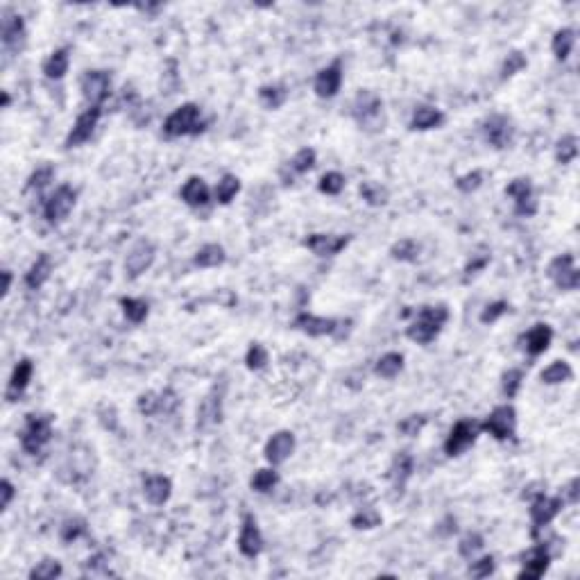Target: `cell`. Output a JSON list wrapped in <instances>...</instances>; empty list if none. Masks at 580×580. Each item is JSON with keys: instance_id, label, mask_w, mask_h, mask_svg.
I'll return each instance as SVG.
<instances>
[{"instance_id": "13", "label": "cell", "mask_w": 580, "mask_h": 580, "mask_svg": "<svg viewBox=\"0 0 580 580\" xmlns=\"http://www.w3.org/2000/svg\"><path fill=\"white\" fill-rule=\"evenodd\" d=\"M0 36H3V50L7 55H19V50L25 44V21H23V16L14 14L11 9H3Z\"/></svg>"}, {"instance_id": "9", "label": "cell", "mask_w": 580, "mask_h": 580, "mask_svg": "<svg viewBox=\"0 0 580 580\" xmlns=\"http://www.w3.org/2000/svg\"><path fill=\"white\" fill-rule=\"evenodd\" d=\"M77 202V190L68 184H61L53 195L46 200L44 206V218L48 223H61L63 218H68L73 206Z\"/></svg>"}, {"instance_id": "41", "label": "cell", "mask_w": 580, "mask_h": 580, "mask_svg": "<svg viewBox=\"0 0 580 580\" xmlns=\"http://www.w3.org/2000/svg\"><path fill=\"white\" fill-rule=\"evenodd\" d=\"M63 574L61 569V562L59 560H53V558H46L39 562L34 569L30 571V578L32 580H55Z\"/></svg>"}, {"instance_id": "8", "label": "cell", "mask_w": 580, "mask_h": 580, "mask_svg": "<svg viewBox=\"0 0 580 580\" xmlns=\"http://www.w3.org/2000/svg\"><path fill=\"white\" fill-rule=\"evenodd\" d=\"M154 256H157V248H154L150 240L146 238L136 240L125 256V275L130 279H138L146 270L152 268Z\"/></svg>"}, {"instance_id": "48", "label": "cell", "mask_w": 580, "mask_h": 580, "mask_svg": "<svg viewBox=\"0 0 580 580\" xmlns=\"http://www.w3.org/2000/svg\"><path fill=\"white\" fill-rule=\"evenodd\" d=\"M381 524V514L377 510H372V508H363L360 512H356L354 517H352V526L358 528V531H370V528H377Z\"/></svg>"}, {"instance_id": "21", "label": "cell", "mask_w": 580, "mask_h": 580, "mask_svg": "<svg viewBox=\"0 0 580 580\" xmlns=\"http://www.w3.org/2000/svg\"><path fill=\"white\" fill-rule=\"evenodd\" d=\"M338 320H331V317H320V315H313V313H300L295 317L292 327L300 329L302 333L311 338H320V336H331V333L338 331Z\"/></svg>"}, {"instance_id": "4", "label": "cell", "mask_w": 580, "mask_h": 580, "mask_svg": "<svg viewBox=\"0 0 580 580\" xmlns=\"http://www.w3.org/2000/svg\"><path fill=\"white\" fill-rule=\"evenodd\" d=\"M352 116L365 130H383V100L375 91L363 88L354 100Z\"/></svg>"}, {"instance_id": "50", "label": "cell", "mask_w": 580, "mask_h": 580, "mask_svg": "<svg viewBox=\"0 0 580 580\" xmlns=\"http://www.w3.org/2000/svg\"><path fill=\"white\" fill-rule=\"evenodd\" d=\"M504 395L508 397V399H512L514 395L519 392V388H522V381H524V372L522 370H517V367H510V370H506L504 372Z\"/></svg>"}, {"instance_id": "35", "label": "cell", "mask_w": 580, "mask_h": 580, "mask_svg": "<svg viewBox=\"0 0 580 580\" xmlns=\"http://www.w3.org/2000/svg\"><path fill=\"white\" fill-rule=\"evenodd\" d=\"M419 243L412 238H402L390 248V256L395 261H404V263H415L419 259Z\"/></svg>"}, {"instance_id": "54", "label": "cell", "mask_w": 580, "mask_h": 580, "mask_svg": "<svg viewBox=\"0 0 580 580\" xmlns=\"http://www.w3.org/2000/svg\"><path fill=\"white\" fill-rule=\"evenodd\" d=\"M138 412L146 417L159 415V392H143L138 397Z\"/></svg>"}, {"instance_id": "5", "label": "cell", "mask_w": 580, "mask_h": 580, "mask_svg": "<svg viewBox=\"0 0 580 580\" xmlns=\"http://www.w3.org/2000/svg\"><path fill=\"white\" fill-rule=\"evenodd\" d=\"M514 429H517V410H514L510 404L497 406L487 415V419L481 424V431L489 433L499 442L510 440V437L514 435Z\"/></svg>"}, {"instance_id": "39", "label": "cell", "mask_w": 580, "mask_h": 580, "mask_svg": "<svg viewBox=\"0 0 580 580\" xmlns=\"http://www.w3.org/2000/svg\"><path fill=\"white\" fill-rule=\"evenodd\" d=\"M315 159H317V154H315L313 148H302V150L288 161V168H290L292 175H304V173H308V171H311L313 166H315Z\"/></svg>"}, {"instance_id": "24", "label": "cell", "mask_w": 580, "mask_h": 580, "mask_svg": "<svg viewBox=\"0 0 580 580\" xmlns=\"http://www.w3.org/2000/svg\"><path fill=\"white\" fill-rule=\"evenodd\" d=\"M32 372H34V365L30 358L19 360L14 372H11V379L7 383V402H19V397L28 390V385L32 381Z\"/></svg>"}, {"instance_id": "36", "label": "cell", "mask_w": 580, "mask_h": 580, "mask_svg": "<svg viewBox=\"0 0 580 580\" xmlns=\"http://www.w3.org/2000/svg\"><path fill=\"white\" fill-rule=\"evenodd\" d=\"M121 306H123V313L125 317L132 322V325H141L148 313H150V306L146 300H138V297H121Z\"/></svg>"}, {"instance_id": "44", "label": "cell", "mask_w": 580, "mask_h": 580, "mask_svg": "<svg viewBox=\"0 0 580 580\" xmlns=\"http://www.w3.org/2000/svg\"><path fill=\"white\" fill-rule=\"evenodd\" d=\"M345 184H347L345 175L338 173V171H331V173L322 175L317 188H320V193H325V195H338V193L345 188Z\"/></svg>"}, {"instance_id": "46", "label": "cell", "mask_w": 580, "mask_h": 580, "mask_svg": "<svg viewBox=\"0 0 580 580\" xmlns=\"http://www.w3.org/2000/svg\"><path fill=\"white\" fill-rule=\"evenodd\" d=\"M483 544H485V539H483L481 533H467L458 542V553H460L462 558H474L476 553L483 549Z\"/></svg>"}, {"instance_id": "40", "label": "cell", "mask_w": 580, "mask_h": 580, "mask_svg": "<svg viewBox=\"0 0 580 580\" xmlns=\"http://www.w3.org/2000/svg\"><path fill=\"white\" fill-rule=\"evenodd\" d=\"M279 483V474L275 469H256L254 476H252V481H250V487L254 489V492H270V489H275Z\"/></svg>"}, {"instance_id": "61", "label": "cell", "mask_w": 580, "mask_h": 580, "mask_svg": "<svg viewBox=\"0 0 580 580\" xmlns=\"http://www.w3.org/2000/svg\"><path fill=\"white\" fill-rule=\"evenodd\" d=\"M3 281H5V286H3V297H7L9 290H11V273H9V270H3Z\"/></svg>"}, {"instance_id": "52", "label": "cell", "mask_w": 580, "mask_h": 580, "mask_svg": "<svg viewBox=\"0 0 580 580\" xmlns=\"http://www.w3.org/2000/svg\"><path fill=\"white\" fill-rule=\"evenodd\" d=\"M53 175H55V168H53V166H50V163H46V166H39V168H36V171L30 175V179H28V186H25V188H28V190H34V188L39 190V188H44V186L50 182V179H53Z\"/></svg>"}, {"instance_id": "47", "label": "cell", "mask_w": 580, "mask_h": 580, "mask_svg": "<svg viewBox=\"0 0 580 580\" xmlns=\"http://www.w3.org/2000/svg\"><path fill=\"white\" fill-rule=\"evenodd\" d=\"M59 535H61V542H75V539H80V537L86 535V522L80 519V517L63 522Z\"/></svg>"}, {"instance_id": "57", "label": "cell", "mask_w": 580, "mask_h": 580, "mask_svg": "<svg viewBox=\"0 0 580 580\" xmlns=\"http://www.w3.org/2000/svg\"><path fill=\"white\" fill-rule=\"evenodd\" d=\"M179 406V397L175 390L166 388L163 392H159V415H173Z\"/></svg>"}, {"instance_id": "11", "label": "cell", "mask_w": 580, "mask_h": 580, "mask_svg": "<svg viewBox=\"0 0 580 580\" xmlns=\"http://www.w3.org/2000/svg\"><path fill=\"white\" fill-rule=\"evenodd\" d=\"M481 130H483V136H485L487 143L492 148H497V150L508 148L512 143V138H514L512 121L504 113H492L489 118H485Z\"/></svg>"}, {"instance_id": "56", "label": "cell", "mask_w": 580, "mask_h": 580, "mask_svg": "<svg viewBox=\"0 0 580 580\" xmlns=\"http://www.w3.org/2000/svg\"><path fill=\"white\" fill-rule=\"evenodd\" d=\"M494 558L492 556H483L481 560H476L469 564V576L474 578H487L494 574Z\"/></svg>"}, {"instance_id": "6", "label": "cell", "mask_w": 580, "mask_h": 580, "mask_svg": "<svg viewBox=\"0 0 580 580\" xmlns=\"http://www.w3.org/2000/svg\"><path fill=\"white\" fill-rule=\"evenodd\" d=\"M481 433V424H476L474 419H458L451 429L449 437L444 440V451L447 456H460L462 451H467L476 437Z\"/></svg>"}, {"instance_id": "28", "label": "cell", "mask_w": 580, "mask_h": 580, "mask_svg": "<svg viewBox=\"0 0 580 580\" xmlns=\"http://www.w3.org/2000/svg\"><path fill=\"white\" fill-rule=\"evenodd\" d=\"M211 198V190L209 186H206V182L202 177H188L186 179V184L182 186V200L193 206V209H198V206H204L206 202H209Z\"/></svg>"}, {"instance_id": "17", "label": "cell", "mask_w": 580, "mask_h": 580, "mask_svg": "<svg viewBox=\"0 0 580 580\" xmlns=\"http://www.w3.org/2000/svg\"><path fill=\"white\" fill-rule=\"evenodd\" d=\"M238 551L245 558H256L263 551V535L261 528L256 524L254 514H243V526H240V535H238Z\"/></svg>"}, {"instance_id": "51", "label": "cell", "mask_w": 580, "mask_h": 580, "mask_svg": "<svg viewBox=\"0 0 580 580\" xmlns=\"http://www.w3.org/2000/svg\"><path fill=\"white\" fill-rule=\"evenodd\" d=\"M424 427H427V417H424V415H410V417H406V419H402L397 424V431L402 435H406V437H415V435H419V431Z\"/></svg>"}, {"instance_id": "27", "label": "cell", "mask_w": 580, "mask_h": 580, "mask_svg": "<svg viewBox=\"0 0 580 580\" xmlns=\"http://www.w3.org/2000/svg\"><path fill=\"white\" fill-rule=\"evenodd\" d=\"M551 340H553V329L549 325H542V322H539V325H535L524 336L526 352L531 354V356H542L549 350Z\"/></svg>"}, {"instance_id": "62", "label": "cell", "mask_w": 580, "mask_h": 580, "mask_svg": "<svg viewBox=\"0 0 580 580\" xmlns=\"http://www.w3.org/2000/svg\"><path fill=\"white\" fill-rule=\"evenodd\" d=\"M9 102H11V98H9V93H7V91H3V107H5V109L9 107Z\"/></svg>"}, {"instance_id": "23", "label": "cell", "mask_w": 580, "mask_h": 580, "mask_svg": "<svg viewBox=\"0 0 580 580\" xmlns=\"http://www.w3.org/2000/svg\"><path fill=\"white\" fill-rule=\"evenodd\" d=\"M173 494V481L163 474H152L143 479V497L152 506H163L168 504Z\"/></svg>"}, {"instance_id": "49", "label": "cell", "mask_w": 580, "mask_h": 580, "mask_svg": "<svg viewBox=\"0 0 580 580\" xmlns=\"http://www.w3.org/2000/svg\"><path fill=\"white\" fill-rule=\"evenodd\" d=\"M526 57L519 53V50H514V53H510L504 61V66H501V80H508V77L512 75H517L519 71L526 68Z\"/></svg>"}, {"instance_id": "7", "label": "cell", "mask_w": 580, "mask_h": 580, "mask_svg": "<svg viewBox=\"0 0 580 580\" xmlns=\"http://www.w3.org/2000/svg\"><path fill=\"white\" fill-rule=\"evenodd\" d=\"M506 195L514 202V213L531 218L537 211V200H535V188L528 177H517L506 186Z\"/></svg>"}, {"instance_id": "29", "label": "cell", "mask_w": 580, "mask_h": 580, "mask_svg": "<svg viewBox=\"0 0 580 580\" xmlns=\"http://www.w3.org/2000/svg\"><path fill=\"white\" fill-rule=\"evenodd\" d=\"M68 66H71V48H59L44 61V75L48 80H63L68 73Z\"/></svg>"}, {"instance_id": "34", "label": "cell", "mask_w": 580, "mask_h": 580, "mask_svg": "<svg viewBox=\"0 0 580 580\" xmlns=\"http://www.w3.org/2000/svg\"><path fill=\"white\" fill-rule=\"evenodd\" d=\"M544 383L549 385H556V383H564V381H571L574 379V370L571 365L566 363V360H553V363L542 370V375H539Z\"/></svg>"}, {"instance_id": "38", "label": "cell", "mask_w": 580, "mask_h": 580, "mask_svg": "<svg viewBox=\"0 0 580 580\" xmlns=\"http://www.w3.org/2000/svg\"><path fill=\"white\" fill-rule=\"evenodd\" d=\"M259 98L268 109H279L288 98V91L281 84H265L259 88Z\"/></svg>"}, {"instance_id": "31", "label": "cell", "mask_w": 580, "mask_h": 580, "mask_svg": "<svg viewBox=\"0 0 580 580\" xmlns=\"http://www.w3.org/2000/svg\"><path fill=\"white\" fill-rule=\"evenodd\" d=\"M225 261H227V252H225L223 245H218V243L204 245V248L198 250L195 259H193V263H195L198 268H204V270L218 268V265H223Z\"/></svg>"}, {"instance_id": "25", "label": "cell", "mask_w": 580, "mask_h": 580, "mask_svg": "<svg viewBox=\"0 0 580 580\" xmlns=\"http://www.w3.org/2000/svg\"><path fill=\"white\" fill-rule=\"evenodd\" d=\"M412 472H415V458H412L408 451H399L390 465V479H392V485L397 492H404V487L412 476Z\"/></svg>"}, {"instance_id": "20", "label": "cell", "mask_w": 580, "mask_h": 580, "mask_svg": "<svg viewBox=\"0 0 580 580\" xmlns=\"http://www.w3.org/2000/svg\"><path fill=\"white\" fill-rule=\"evenodd\" d=\"M549 564H551V551L546 544H537L528 551V556L524 558V566L522 571L517 574L519 580H537L542 578L546 571H549Z\"/></svg>"}, {"instance_id": "59", "label": "cell", "mask_w": 580, "mask_h": 580, "mask_svg": "<svg viewBox=\"0 0 580 580\" xmlns=\"http://www.w3.org/2000/svg\"><path fill=\"white\" fill-rule=\"evenodd\" d=\"M0 492H3V501H0V508L7 510L9 504H11V499H14V485H11V481L3 479V483H0Z\"/></svg>"}, {"instance_id": "15", "label": "cell", "mask_w": 580, "mask_h": 580, "mask_svg": "<svg viewBox=\"0 0 580 580\" xmlns=\"http://www.w3.org/2000/svg\"><path fill=\"white\" fill-rule=\"evenodd\" d=\"M100 116H102L100 107H88L86 111H82L80 116H77L75 123H73V130L66 136V148H77V146L86 143V141L91 138L93 132H96Z\"/></svg>"}, {"instance_id": "26", "label": "cell", "mask_w": 580, "mask_h": 580, "mask_svg": "<svg viewBox=\"0 0 580 580\" xmlns=\"http://www.w3.org/2000/svg\"><path fill=\"white\" fill-rule=\"evenodd\" d=\"M50 273H53V259H50V254L41 252L30 265L28 273H25V286L39 290L50 279Z\"/></svg>"}, {"instance_id": "30", "label": "cell", "mask_w": 580, "mask_h": 580, "mask_svg": "<svg viewBox=\"0 0 580 580\" xmlns=\"http://www.w3.org/2000/svg\"><path fill=\"white\" fill-rule=\"evenodd\" d=\"M444 123V113L435 107H417L415 113H412L410 118V130H419V132H427V130H435V127H440Z\"/></svg>"}, {"instance_id": "45", "label": "cell", "mask_w": 580, "mask_h": 580, "mask_svg": "<svg viewBox=\"0 0 580 580\" xmlns=\"http://www.w3.org/2000/svg\"><path fill=\"white\" fill-rule=\"evenodd\" d=\"M245 363L252 372H259L268 365V350L261 345V342H252L248 354H245Z\"/></svg>"}, {"instance_id": "42", "label": "cell", "mask_w": 580, "mask_h": 580, "mask_svg": "<svg viewBox=\"0 0 580 580\" xmlns=\"http://www.w3.org/2000/svg\"><path fill=\"white\" fill-rule=\"evenodd\" d=\"M578 157V138L574 134H566L558 141L556 146V161L558 163H571Z\"/></svg>"}, {"instance_id": "58", "label": "cell", "mask_w": 580, "mask_h": 580, "mask_svg": "<svg viewBox=\"0 0 580 580\" xmlns=\"http://www.w3.org/2000/svg\"><path fill=\"white\" fill-rule=\"evenodd\" d=\"M489 259H492V256H489V254H483L481 259H472V261L467 263V268H465V273H467V275H465V279H469V277H472V275H476V273H481V270H483V268L489 263Z\"/></svg>"}, {"instance_id": "3", "label": "cell", "mask_w": 580, "mask_h": 580, "mask_svg": "<svg viewBox=\"0 0 580 580\" xmlns=\"http://www.w3.org/2000/svg\"><path fill=\"white\" fill-rule=\"evenodd\" d=\"M53 437V415H28L21 433V447L28 456L41 454Z\"/></svg>"}, {"instance_id": "22", "label": "cell", "mask_w": 580, "mask_h": 580, "mask_svg": "<svg viewBox=\"0 0 580 580\" xmlns=\"http://www.w3.org/2000/svg\"><path fill=\"white\" fill-rule=\"evenodd\" d=\"M340 86H342V63H340V59L329 63V66H325L315 75V93L320 98H325V100L336 98L338 91H340Z\"/></svg>"}, {"instance_id": "37", "label": "cell", "mask_w": 580, "mask_h": 580, "mask_svg": "<svg viewBox=\"0 0 580 580\" xmlns=\"http://www.w3.org/2000/svg\"><path fill=\"white\" fill-rule=\"evenodd\" d=\"M238 190H240V179L236 175L227 173V175H223V179L215 186V200L220 204H229L238 195Z\"/></svg>"}, {"instance_id": "10", "label": "cell", "mask_w": 580, "mask_h": 580, "mask_svg": "<svg viewBox=\"0 0 580 580\" xmlns=\"http://www.w3.org/2000/svg\"><path fill=\"white\" fill-rule=\"evenodd\" d=\"M562 508H564L562 497H546L544 492H539V494L531 501L533 535H537V531H542L544 526H549L553 519H556Z\"/></svg>"}, {"instance_id": "33", "label": "cell", "mask_w": 580, "mask_h": 580, "mask_svg": "<svg viewBox=\"0 0 580 580\" xmlns=\"http://www.w3.org/2000/svg\"><path fill=\"white\" fill-rule=\"evenodd\" d=\"M402 370H404V356L399 354V352L383 354L377 360V365H375V372H377L381 379H395Z\"/></svg>"}, {"instance_id": "19", "label": "cell", "mask_w": 580, "mask_h": 580, "mask_svg": "<svg viewBox=\"0 0 580 580\" xmlns=\"http://www.w3.org/2000/svg\"><path fill=\"white\" fill-rule=\"evenodd\" d=\"M223 397H225V385H213V390L202 399L200 410H198V429H209L220 424L223 419Z\"/></svg>"}, {"instance_id": "14", "label": "cell", "mask_w": 580, "mask_h": 580, "mask_svg": "<svg viewBox=\"0 0 580 580\" xmlns=\"http://www.w3.org/2000/svg\"><path fill=\"white\" fill-rule=\"evenodd\" d=\"M549 277L560 290H576L580 283V275L574 265V254H560L549 265Z\"/></svg>"}, {"instance_id": "1", "label": "cell", "mask_w": 580, "mask_h": 580, "mask_svg": "<svg viewBox=\"0 0 580 580\" xmlns=\"http://www.w3.org/2000/svg\"><path fill=\"white\" fill-rule=\"evenodd\" d=\"M447 320H449V308L444 304L422 306L419 313L415 315V320H412L410 327L406 329V336L412 342H417V345H429V342H433L437 336H440V331L447 325Z\"/></svg>"}, {"instance_id": "2", "label": "cell", "mask_w": 580, "mask_h": 580, "mask_svg": "<svg viewBox=\"0 0 580 580\" xmlns=\"http://www.w3.org/2000/svg\"><path fill=\"white\" fill-rule=\"evenodd\" d=\"M206 123L202 121L200 105L195 102H184L182 107H177L163 123V134L168 138H182V136H195L204 132Z\"/></svg>"}, {"instance_id": "60", "label": "cell", "mask_w": 580, "mask_h": 580, "mask_svg": "<svg viewBox=\"0 0 580 580\" xmlns=\"http://www.w3.org/2000/svg\"><path fill=\"white\" fill-rule=\"evenodd\" d=\"M578 485H580L578 476H574V479L569 481V485L564 487V497H562L564 504H578Z\"/></svg>"}, {"instance_id": "43", "label": "cell", "mask_w": 580, "mask_h": 580, "mask_svg": "<svg viewBox=\"0 0 580 580\" xmlns=\"http://www.w3.org/2000/svg\"><path fill=\"white\" fill-rule=\"evenodd\" d=\"M360 195L370 206H383L388 202V190L377 182H363L360 184Z\"/></svg>"}, {"instance_id": "53", "label": "cell", "mask_w": 580, "mask_h": 580, "mask_svg": "<svg viewBox=\"0 0 580 580\" xmlns=\"http://www.w3.org/2000/svg\"><path fill=\"white\" fill-rule=\"evenodd\" d=\"M481 186H483V173L481 171H472V173L456 179V188L460 193H474V190H479Z\"/></svg>"}, {"instance_id": "16", "label": "cell", "mask_w": 580, "mask_h": 580, "mask_svg": "<svg viewBox=\"0 0 580 580\" xmlns=\"http://www.w3.org/2000/svg\"><path fill=\"white\" fill-rule=\"evenodd\" d=\"M352 236H342V234H311L304 238V248L311 250L320 259H327V256H336L340 254L347 245H350Z\"/></svg>"}, {"instance_id": "18", "label": "cell", "mask_w": 580, "mask_h": 580, "mask_svg": "<svg viewBox=\"0 0 580 580\" xmlns=\"http://www.w3.org/2000/svg\"><path fill=\"white\" fill-rule=\"evenodd\" d=\"M295 447H297V440H295L292 431H277L265 442L263 456L270 465H281V462H286L295 454Z\"/></svg>"}, {"instance_id": "12", "label": "cell", "mask_w": 580, "mask_h": 580, "mask_svg": "<svg viewBox=\"0 0 580 580\" xmlns=\"http://www.w3.org/2000/svg\"><path fill=\"white\" fill-rule=\"evenodd\" d=\"M111 93V75L107 71H86L82 77V96L88 107H100Z\"/></svg>"}, {"instance_id": "32", "label": "cell", "mask_w": 580, "mask_h": 580, "mask_svg": "<svg viewBox=\"0 0 580 580\" xmlns=\"http://www.w3.org/2000/svg\"><path fill=\"white\" fill-rule=\"evenodd\" d=\"M574 44H576V32L571 28H560L556 34H553V41H551V48H553V55H556V59H560V61L569 59Z\"/></svg>"}, {"instance_id": "55", "label": "cell", "mask_w": 580, "mask_h": 580, "mask_svg": "<svg viewBox=\"0 0 580 580\" xmlns=\"http://www.w3.org/2000/svg\"><path fill=\"white\" fill-rule=\"evenodd\" d=\"M506 313H508V302H504V300L492 302V304H487V306L483 308L481 322H483V325H494V322H497L501 315H506Z\"/></svg>"}]
</instances>
